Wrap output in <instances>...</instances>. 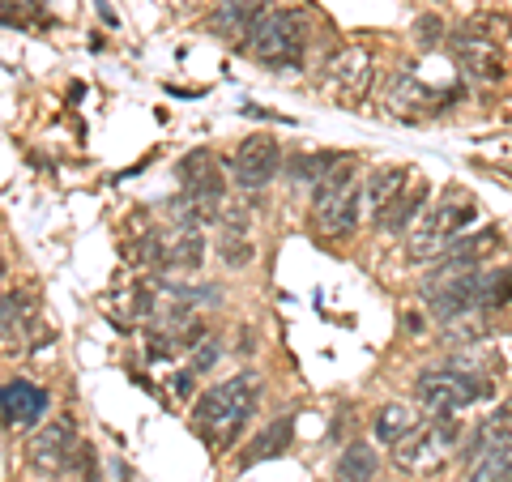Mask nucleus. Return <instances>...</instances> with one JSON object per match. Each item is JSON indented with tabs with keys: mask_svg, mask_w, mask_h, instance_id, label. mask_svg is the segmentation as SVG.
Wrapping results in <instances>:
<instances>
[{
	"mask_svg": "<svg viewBox=\"0 0 512 482\" xmlns=\"http://www.w3.org/2000/svg\"><path fill=\"white\" fill-rule=\"evenodd\" d=\"M256 401H261V376L239 372V376H231L227 384H218V389H210L197 401L192 423H197V431L210 444L231 448L239 440V431H244L248 419L256 414Z\"/></svg>",
	"mask_w": 512,
	"mask_h": 482,
	"instance_id": "nucleus-1",
	"label": "nucleus"
},
{
	"mask_svg": "<svg viewBox=\"0 0 512 482\" xmlns=\"http://www.w3.org/2000/svg\"><path fill=\"white\" fill-rule=\"evenodd\" d=\"M312 218L316 227L329 239H342L359 227L363 218V184H359V167L338 158L312 188Z\"/></svg>",
	"mask_w": 512,
	"mask_h": 482,
	"instance_id": "nucleus-2",
	"label": "nucleus"
},
{
	"mask_svg": "<svg viewBox=\"0 0 512 482\" xmlns=\"http://www.w3.org/2000/svg\"><path fill=\"white\" fill-rule=\"evenodd\" d=\"M239 52L252 56L265 69H299L303 52H308V26L291 9H261V18L248 30V39L239 43Z\"/></svg>",
	"mask_w": 512,
	"mask_h": 482,
	"instance_id": "nucleus-3",
	"label": "nucleus"
},
{
	"mask_svg": "<svg viewBox=\"0 0 512 482\" xmlns=\"http://www.w3.org/2000/svg\"><path fill=\"white\" fill-rule=\"evenodd\" d=\"M478 218V205L466 197V192H448V197L440 205H431V210L419 218V227L410 231L406 239V256L414 265L423 261H436V256L453 244V239L470 227V222Z\"/></svg>",
	"mask_w": 512,
	"mask_h": 482,
	"instance_id": "nucleus-4",
	"label": "nucleus"
},
{
	"mask_svg": "<svg viewBox=\"0 0 512 482\" xmlns=\"http://www.w3.org/2000/svg\"><path fill=\"white\" fill-rule=\"evenodd\" d=\"M457 444H461V427L453 419H431L427 427H414L410 436L393 444V461L406 474H427V470H440L457 453Z\"/></svg>",
	"mask_w": 512,
	"mask_h": 482,
	"instance_id": "nucleus-5",
	"label": "nucleus"
},
{
	"mask_svg": "<svg viewBox=\"0 0 512 482\" xmlns=\"http://www.w3.org/2000/svg\"><path fill=\"white\" fill-rule=\"evenodd\" d=\"M483 393H487V384L474 372H466V367L461 372H423L414 380V397H419V406L431 419H453V414L474 406Z\"/></svg>",
	"mask_w": 512,
	"mask_h": 482,
	"instance_id": "nucleus-6",
	"label": "nucleus"
},
{
	"mask_svg": "<svg viewBox=\"0 0 512 482\" xmlns=\"http://www.w3.org/2000/svg\"><path fill=\"white\" fill-rule=\"evenodd\" d=\"M320 86H325L342 107H355L363 94H367V86H372V52H367L363 43L338 47V52L325 60Z\"/></svg>",
	"mask_w": 512,
	"mask_h": 482,
	"instance_id": "nucleus-7",
	"label": "nucleus"
},
{
	"mask_svg": "<svg viewBox=\"0 0 512 482\" xmlns=\"http://www.w3.org/2000/svg\"><path fill=\"white\" fill-rule=\"evenodd\" d=\"M218 256H222V265H231V269L252 265V256H256V222H252V205L248 201H222Z\"/></svg>",
	"mask_w": 512,
	"mask_h": 482,
	"instance_id": "nucleus-8",
	"label": "nucleus"
},
{
	"mask_svg": "<svg viewBox=\"0 0 512 482\" xmlns=\"http://www.w3.org/2000/svg\"><path fill=\"white\" fill-rule=\"evenodd\" d=\"M77 453H82V440H77V427L69 419H52L35 440H30V465L47 478L69 470Z\"/></svg>",
	"mask_w": 512,
	"mask_h": 482,
	"instance_id": "nucleus-9",
	"label": "nucleus"
},
{
	"mask_svg": "<svg viewBox=\"0 0 512 482\" xmlns=\"http://www.w3.org/2000/svg\"><path fill=\"white\" fill-rule=\"evenodd\" d=\"M231 171H235V184H244V188H265V184L282 171V150H278V141L265 137V133L239 141V150H235V158H231Z\"/></svg>",
	"mask_w": 512,
	"mask_h": 482,
	"instance_id": "nucleus-10",
	"label": "nucleus"
},
{
	"mask_svg": "<svg viewBox=\"0 0 512 482\" xmlns=\"http://www.w3.org/2000/svg\"><path fill=\"white\" fill-rule=\"evenodd\" d=\"M205 337V325L188 308H163L150 325V359H167L175 350H192Z\"/></svg>",
	"mask_w": 512,
	"mask_h": 482,
	"instance_id": "nucleus-11",
	"label": "nucleus"
},
{
	"mask_svg": "<svg viewBox=\"0 0 512 482\" xmlns=\"http://www.w3.org/2000/svg\"><path fill=\"white\" fill-rule=\"evenodd\" d=\"M436 99H448V94L427 90L410 69L393 73L389 94H384V103H389V111L397 120H423V116H431V111H436Z\"/></svg>",
	"mask_w": 512,
	"mask_h": 482,
	"instance_id": "nucleus-12",
	"label": "nucleus"
},
{
	"mask_svg": "<svg viewBox=\"0 0 512 482\" xmlns=\"http://www.w3.org/2000/svg\"><path fill=\"white\" fill-rule=\"evenodd\" d=\"M453 52H457V64L466 69V77H470V82H478V86H491V82H500V77H504L500 47H495L491 39H483V35H461L453 43Z\"/></svg>",
	"mask_w": 512,
	"mask_h": 482,
	"instance_id": "nucleus-13",
	"label": "nucleus"
},
{
	"mask_svg": "<svg viewBox=\"0 0 512 482\" xmlns=\"http://www.w3.org/2000/svg\"><path fill=\"white\" fill-rule=\"evenodd\" d=\"M47 414V393L30 380H9L0 384V419L9 427H35Z\"/></svg>",
	"mask_w": 512,
	"mask_h": 482,
	"instance_id": "nucleus-14",
	"label": "nucleus"
},
{
	"mask_svg": "<svg viewBox=\"0 0 512 482\" xmlns=\"http://www.w3.org/2000/svg\"><path fill=\"white\" fill-rule=\"evenodd\" d=\"M261 0H218V5L210 9V18H205V26H210V35L222 39V43H244L248 30L256 26V18H261Z\"/></svg>",
	"mask_w": 512,
	"mask_h": 482,
	"instance_id": "nucleus-15",
	"label": "nucleus"
},
{
	"mask_svg": "<svg viewBox=\"0 0 512 482\" xmlns=\"http://www.w3.org/2000/svg\"><path fill=\"white\" fill-rule=\"evenodd\" d=\"M483 457H512V410H495L491 419L470 436L466 461L474 465Z\"/></svg>",
	"mask_w": 512,
	"mask_h": 482,
	"instance_id": "nucleus-16",
	"label": "nucleus"
},
{
	"mask_svg": "<svg viewBox=\"0 0 512 482\" xmlns=\"http://www.w3.org/2000/svg\"><path fill=\"white\" fill-rule=\"evenodd\" d=\"M406 184H410L406 167H376V171L363 180V214H372V222H376V218L406 192Z\"/></svg>",
	"mask_w": 512,
	"mask_h": 482,
	"instance_id": "nucleus-17",
	"label": "nucleus"
},
{
	"mask_svg": "<svg viewBox=\"0 0 512 482\" xmlns=\"http://www.w3.org/2000/svg\"><path fill=\"white\" fill-rule=\"evenodd\" d=\"M205 261V235L197 227H180L171 239H163V269L171 273H197Z\"/></svg>",
	"mask_w": 512,
	"mask_h": 482,
	"instance_id": "nucleus-18",
	"label": "nucleus"
},
{
	"mask_svg": "<svg viewBox=\"0 0 512 482\" xmlns=\"http://www.w3.org/2000/svg\"><path fill=\"white\" fill-rule=\"evenodd\" d=\"M291 440H295V419H291V414H282V419H274V423L261 431V436H256V444L244 453V465L269 461V457H282L286 448H291Z\"/></svg>",
	"mask_w": 512,
	"mask_h": 482,
	"instance_id": "nucleus-19",
	"label": "nucleus"
},
{
	"mask_svg": "<svg viewBox=\"0 0 512 482\" xmlns=\"http://www.w3.org/2000/svg\"><path fill=\"white\" fill-rule=\"evenodd\" d=\"M423 205H427V188H410V184H406L402 197H397V201L389 205V210H384V214L376 218V227H380L384 235H402V231L410 227V222L423 214Z\"/></svg>",
	"mask_w": 512,
	"mask_h": 482,
	"instance_id": "nucleus-20",
	"label": "nucleus"
},
{
	"mask_svg": "<svg viewBox=\"0 0 512 482\" xmlns=\"http://www.w3.org/2000/svg\"><path fill=\"white\" fill-rule=\"evenodd\" d=\"M414 427H419V414L410 406H402V401H389V406H380V414H376V440L380 444H397L402 436H410Z\"/></svg>",
	"mask_w": 512,
	"mask_h": 482,
	"instance_id": "nucleus-21",
	"label": "nucleus"
},
{
	"mask_svg": "<svg viewBox=\"0 0 512 482\" xmlns=\"http://www.w3.org/2000/svg\"><path fill=\"white\" fill-rule=\"evenodd\" d=\"M376 478V453L367 444H350L338 470H333V482H372Z\"/></svg>",
	"mask_w": 512,
	"mask_h": 482,
	"instance_id": "nucleus-22",
	"label": "nucleus"
},
{
	"mask_svg": "<svg viewBox=\"0 0 512 482\" xmlns=\"http://www.w3.org/2000/svg\"><path fill=\"white\" fill-rule=\"evenodd\" d=\"M444 337L453 346H478V342H487V312H466V316L444 320Z\"/></svg>",
	"mask_w": 512,
	"mask_h": 482,
	"instance_id": "nucleus-23",
	"label": "nucleus"
},
{
	"mask_svg": "<svg viewBox=\"0 0 512 482\" xmlns=\"http://www.w3.org/2000/svg\"><path fill=\"white\" fill-rule=\"evenodd\" d=\"M13 337H26V308L18 295H0V342H13Z\"/></svg>",
	"mask_w": 512,
	"mask_h": 482,
	"instance_id": "nucleus-24",
	"label": "nucleus"
},
{
	"mask_svg": "<svg viewBox=\"0 0 512 482\" xmlns=\"http://www.w3.org/2000/svg\"><path fill=\"white\" fill-rule=\"evenodd\" d=\"M338 158L333 154H291V167H286V175L291 180H320Z\"/></svg>",
	"mask_w": 512,
	"mask_h": 482,
	"instance_id": "nucleus-25",
	"label": "nucleus"
},
{
	"mask_svg": "<svg viewBox=\"0 0 512 482\" xmlns=\"http://www.w3.org/2000/svg\"><path fill=\"white\" fill-rule=\"evenodd\" d=\"M466 482H512V457H483V461H474Z\"/></svg>",
	"mask_w": 512,
	"mask_h": 482,
	"instance_id": "nucleus-26",
	"label": "nucleus"
},
{
	"mask_svg": "<svg viewBox=\"0 0 512 482\" xmlns=\"http://www.w3.org/2000/svg\"><path fill=\"white\" fill-rule=\"evenodd\" d=\"M218 355H222V342H214V337L205 333L201 342L188 350V367H192V372H197V376H205V372H210V367L218 363Z\"/></svg>",
	"mask_w": 512,
	"mask_h": 482,
	"instance_id": "nucleus-27",
	"label": "nucleus"
},
{
	"mask_svg": "<svg viewBox=\"0 0 512 482\" xmlns=\"http://www.w3.org/2000/svg\"><path fill=\"white\" fill-rule=\"evenodd\" d=\"M414 39H419V47H440V39H444V22L440 18H419L414 22Z\"/></svg>",
	"mask_w": 512,
	"mask_h": 482,
	"instance_id": "nucleus-28",
	"label": "nucleus"
},
{
	"mask_svg": "<svg viewBox=\"0 0 512 482\" xmlns=\"http://www.w3.org/2000/svg\"><path fill=\"white\" fill-rule=\"evenodd\" d=\"M22 22H26L22 0H0V26H22Z\"/></svg>",
	"mask_w": 512,
	"mask_h": 482,
	"instance_id": "nucleus-29",
	"label": "nucleus"
},
{
	"mask_svg": "<svg viewBox=\"0 0 512 482\" xmlns=\"http://www.w3.org/2000/svg\"><path fill=\"white\" fill-rule=\"evenodd\" d=\"M171 389L180 393V397H192V389H197V372H192V367H184V372H175Z\"/></svg>",
	"mask_w": 512,
	"mask_h": 482,
	"instance_id": "nucleus-30",
	"label": "nucleus"
},
{
	"mask_svg": "<svg viewBox=\"0 0 512 482\" xmlns=\"http://www.w3.org/2000/svg\"><path fill=\"white\" fill-rule=\"evenodd\" d=\"M0 278H5V256H0Z\"/></svg>",
	"mask_w": 512,
	"mask_h": 482,
	"instance_id": "nucleus-31",
	"label": "nucleus"
}]
</instances>
